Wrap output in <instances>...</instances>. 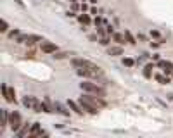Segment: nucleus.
<instances>
[{
    "instance_id": "nucleus-13",
    "label": "nucleus",
    "mask_w": 173,
    "mask_h": 138,
    "mask_svg": "<svg viewBox=\"0 0 173 138\" xmlns=\"http://www.w3.org/2000/svg\"><path fill=\"white\" fill-rule=\"evenodd\" d=\"M112 42L114 43H118V45H125V43H128L126 42V36H125V33H112Z\"/></svg>"
},
{
    "instance_id": "nucleus-41",
    "label": "nucleus",
    "mask_w": 173,
    "mask_h": 138,
    "mask_svg": "<svg viewBox=\"0 0 173 138\" xmlns=\"http://www.w3.org/2000/svg\"><path fill=\"white\" fill-rule=\"evenodd\" d=\"M83 2H85V0H83Z\"/></svg>"
},
{
    "instance_id": "nucleus-37",
    "label": "nucleus",
    "mask_w": 173,
    "mask_h": 138,
    "mask_svg": "<svg viewBox=\"0 0 173 138\" xmlns=\"http://www.w3.org/2000/svg\"><path fill=\"white\" fill-rule=\"evenodd\" d=\"M14 2H16L19 7H24V2H23V0H14Z\"/></svg>"
},
{
    "instance_id": "nucleus-3",
    "label": "nucleus",
    "mask_w": 173,
    "mask_h": 138,
    "mask_svg": "<svg viewBox=\"0 0 173 138\" xmlns=\"http://www.w3.org/2000/svg\"><path fill=\"white\" fill-rule=\"evenodd\" d=\"M82 97H83V99H86L88 102H92L94 105H97L99 109H104L106 105H108V102L104 100V97H99V95H94V93H86V91H83Z\"/></svg>"
},
{
    "instance_id": "nucleus-33",
    "label": "nucleus",
    "mask_w": 173,
    "mask_h": 138,
    "mask_svg": "<svg viewBox=\"0 0 173 138\" xmlns=\"http://www.w3.org/2000/svg\"><path fill=\"white\" fill-rule=\"evenodd\" d=\"M137 40H140V42H147V36H146V34H142V33H138Z\"/></svg>"
},
{
    "instance_id": "nucleus-39",
    "label": "nucleus",
    "mask_w": 173,
    "mask_h": 138,
    "mask_svg": "<svg viewBox=\"0 0 173 138\" xmlns=\"http://www.w3.org/2000/svg\"><path fill=\"white\" fill-rule=\"evenodd\" d=\"M69 2H78V0H69Z\"/></svg>"
},
{
    "instance_id": "nucleus-36",
    "label": "nucleus",
    "mask_w": 173,
    "mask_h": 138,
    "mask_svg": "<svg viewBox=\"0 0 173 138\" xmlns=\"http://www.w3.org/2000/svg\"><path fill=\"white\" fill-rule=\"evenodd\" d=\"M90 14H92V16H97V9H95V7H90Z\"/></svg>"
},
{
    "instance_id": "nucleus-11",
    "label": "nucleus",
    "mask_w": 173,
    "mask_h": 138,
    "mask_svg": "<svg viewBox=\"0 0 173 138\" xmlns=\"http://www.w3.org/2000/svg\"><path fill=\"white\" fill-rule=\"evenodd\" d=\"M108 55H112V57H118V55H123V45H111L108 47Z\"/></svg>"
},
{
    "instance_id": "nucleus-26",
    "label": "nucleus",
    "mask_w": 173,
    "mask_h": 138,
    "mask_svg": "<svg viewBox=\"0 0 173 138\" xmlns=\"http://www.w3.org/2000/svg\"><path fill=\"white\" fill-rule=\"evenodd\" d=\"M9 38H17V36H19V34H21V31L19 30H12V31H9Z\"/></svg>"
},
{
    "instance_id": "nucleus-5",
    "label": "nucleus",
    "mask_w": 173,
    "mask_h": 138,
    "mask_svg": "<svg viewBox=\"0 0 173 138\" xmlns=\"http://www.w3.org/2000/svg\"><path fill=\"white\" fill-rule=\"evenodd\" d=\"M28 136H30V138H36V136H49V133L42 129V124H40V123H33V124H31V128H30V133H28Z\"/></svg>"
},
{
    "instance_id": "nucleus-27",
    "label": "nucleus",
    "mask_w": 173,
    "mask_h": 138,
    "mask_svg": "<svg viewBox=\"0 0 173 138\" xmlns=\"http://www.w3.org/2000/svg\"><path fill=\"white\" fill-rule=\"evenodd\" d=\"M26 38H28V34H19L16 38V43H26Z\"/></svg>"
},
{
    "instance_id": "nucleus-29",
    "label": "nucleus",
    "mask_w": 173,
    "mask_h": 138,
    "mask_svg": "<svg viewBox=\"0 0 173 138\" xmlns=\"http://www.w3.org/2000/svg\"><path fill=\"white\" fill-rule=\"evenodd\" d=\"M94 24L95 26H100V24H104V19L100 16H95V19H94Z\"/></svg>"
},
{
    "instance_id": "nucleus-19",
    "label": "nucleus",
    "mask_w": 173,
    "mask_h": 138,
    "mask_svg": "<svg viewBox=\"0 0 173 138\" xmlns=\"http://www.w3.org/2000/svg\"><path fill=\"white\" fill-rule=\"evenodd\" d=\"M78 22L82 26H90V22H92L90 14H80V16H78Z\"/></svg>"
},
{
    "instance_id": "nucleus-40",
    "label": "nucleus",
    "mask_w": 173,
    "mask_h": 138,
    "mask_svg": "<svg viewBox=\"0 0 173 138\" xmlns=\"http://www.w3.org/2000/svg\"><path fill=\"white\" fill-rule=\"evenodd\" d=\"M171 78H173V74H171Z\"/></svg>"
},
{
    "instance_id": "nucleus-17",
    "label": "nucleus",
    "mask_w": 173,
    "mask_h": 138,
    "mask_svg": "<svg viewBox=\"0 0 173 138\" xmlns=\"http://www.w3.org/2000/svg\"><path fill=\"white\" fill-rule=\"evenodd\" d=\"M42 36H38V34H28V38H26V45L28 47H33L36 42H42Z\"/></svg>"
},
{
    "instance_id": "nucleus-12",
    "label": "nucleus",
    "mask_w": 173,
    "mask_h": 138,
    "mask_svg": "<svg viewBox=\"0 0 173 138\" xmlns=\"http://www.w3.org/2000/svg\"><path fill=\"white\" fill-rule=\"evenodd\" d=\"M30 128H31L30 123H23V126L16 131V136H17V138H24L26 135L30 133Z\"/></svg>"
},
{
    "instance_id": "nucleus-30",
    "label": "nucleus",
    "mask_w": 173,
    "mask_h": 138,
    "mask_svg": "<svg viewBox=\"0 0 173 138\" xmlns=\"http://www.w3.org/2000/svg\"><path fill=\"white\" fill-rule=\"evenodd\" d=\"M104 26H106V31H108V34H111V36H112V33H114V28H112L111 24H104Z\"/></svg>"
},
{
    "instance_id": "nucleus-18",
    "label": "nucleus",
    "mask_w": 173,
    "mask_h": 138,
    "mask_svg": "<svg viewBox=\"0 0 173 138\" xmlns=\"http://www.w3.org/2000/svg\"><path fill=\"white\" fill-rule=\"evenodd\" d=\"M152 71H154V64H146V66H144V71H142L144 78H146V79H151V78H152Z\"/></svg>"
},
{
    "instance_id": "nucleus-10",
    "label": "nucleus",
    "mask_w": 173,
    "mask_h": 138,
    "mask_svg": "<svg viewBox=\"0 0 173 138\" xmlns=\"http://www.w3.org/2000/svg\"><path fill=\"white\" fill-rule=\"evenodd\" d=\"M68 107L71 109V111L76 112L78 116H83V114H85V111H83V107L80 105V102H78V100H68Z\"/></svg>"
},
{
    "instance_id": "nucleus-14",
    "label": "nucleus",
    "mask_w": 173,
    "mask_h": 138,
    "mask_svg": "<svg viewBox=\"0 0 173 138\" xmlns=\"http://www.w3.org/2000/svg\"><path fill=\"white\" fill-rule=\"evenodd\" d=\"M56 112H59L61 116H64V117H69V116H71V111H68V109H66L61 102H57V100H56Z\"/></svg>"
},
{
    "instance_id": "nucleus-6",
    "label": "nucleus",
    "mask_w": 173,
    "mask_h": 138,
    "mask_svg": "<svg viewBox=\"0 0 173 138\" xmlns=\"http://www.w3.org/2000/svg\"><path fill=\"white\" fill-rule=\"evenodd\" d=\"M71 66L74 69H80V67H94L95 64L86 59H82V57H74V59H71Z\"/></svg>"
},
{
    "instance_id": "nucleus-21",
    "label": "nucleus",
    "mask_w": 173,
    "mask_h": 138,
    "mask_svg": "<svg viewBox=\"0 0 173 138\" xmlns=\"http://www.w3.org/2000/svg\"><path fill=\"white\" fill-rule=\"evenodd\" d=\"M23 105H24L26 109H33V97L24 95V97H23Z\"/></svg>"
},
{
    "instance_id": "nucleus-25",
    "label": "nucleus",
    "mask_w": 173,
    "mask_h": 138,
    "mask_svg": "<svg viewBox=\"0 0 173 138\" xmlns=\"http://www.w3.org/2000/svg\"><path fill=\"white\" fill-rule=\"evenodd\" d=\"M68 55H69L68 52H59V50H57L52 57H54V59H64V57H68Z\"/></svg>"
},
{
    "instance_id": "nucleus-31",
    "label": "nucleus",
    "mask_w": 173,
    "mask_h": 138,
    "mask_svg": "<svg viewBox=\"0 0 173 138\" xmlns=\"http://www.w3.org/2000/svg\"><path fill=\"white\" fill-rule=\"evenodd\" d=\"M99 34H88V40H90V42H99Z\"/></svg>"
},
{
    "instance_id": "nucleus-23",
    "label": "nucleus",
    "mask_w": 173,
    "mask_h": 138,
    "mask_svg": "<svg viewBox=\"0 0 173 138\" xmlns=\"http://www.w3.org/2000/svg\"><path fill=\"white\" fill-rule=\"evenodd\" d=\"M125 36H126V42H128L130 45H137V38H135V36L130 33L128 30H125Z\"/></svg>"
},
{
    "instance_id": "nucleus-16",
    "label": "nucleus",
    "mask_w": 173,
    "mask_h": 138,
    "mask_svg": "<svg viewBox=\"0 0 173 138\" xmlns=\"http://www.w3.org/2000/svg\"><path fill=\"white\" fill-rule=\"evenodd\" d=\"M33 112H43V102L38 99V97H33V109H31Z\"/></svg>"
},
{
    "instance_id": "nucleus-9",
    "label": "nucleus",
    "mask_w": 173,
    "mask_h": 138,
    "mask_svg": "<svg viewBox=\"0 0 173 138\" xmlns=\"http://www.w3.org/2000/svg\"><path fill=\"white\" fill-rule=\"evenodd\" d=\"M158 67H159V69H163V73L164 74H168V76H170V74H173V64H171V62H170V60H158Z\"/></svg>"
},
{
    "instance_id": "nucleus-2",
    "label": "nucleus",
    "mask_w": 173,
    "mask_h": 138,
    "mask_svg": "<svg viewBox=\"0 0 173 138\" xmlns=\"http://www.w3.org/2000/svg\"><path fill=\"white\" fill-rule=\"evenodd\" d=\"M23 123H24V121H23L21 114H19V112H17V111L9 112V128L12 129L14 133H16L17 129H19V128H21V126H23Z\"/></svg>"
},
{
    "instance_id": "nucleus-4",
    "label": "nucleus",
    "mask_w": 173,
    "mask_h": 138,
    "mask_svg": "<svg viewBox=\"0 0 173 138\" xmlns=\"http://www.w3.org/2000/svg\"><path fill=\"white\" fill-rule=\"evenodd\" d=\"M78 102H80V105L83 107V111H85V112H88V114H92V116H95V114H99V111H100V109L97 107V105H94L92 102H88L86 99H83L82 95L78 97Z\"/></svg>"
},
{
    "instance_id": "nucleus-28",
    "label": "nucleus",
    "mask_w": 173,
    "mask_h": 138,
    "mask_svg": "<svg viewBox=\"0 0 173 138\" xmlns=\"http://www.w3.org/2000/svg\"><path fill=\"white\" fill-rule=\"evenodd\" d=\"M0 31H2V33H7V31H9V22L5 21V19L2 21V28H0Z\"/></svg>"
},
{
    "instance_id": "nucleus-32",
    "label": "nucleus",
    "mask_w": 173,
    "mask_h": 138,
    "mask_svg": "<svg viewBox=\"0 0 173 138\" xmlns=\"http://www.w3.org/2000/svg\"><path fill=\"white\" fill-rule=\"evenodd\" d=\"M151 36H152V38H159V31H158V30H151Z\"/></svg>"
},
{
    "instance_id": "nucleus-22",
    "label": "nucleus",
    "mask_w": 173,
    "mask_h": 138,
    "mask_svg": "<svg viewBox=\"0 0 173 138\" xmlns=\"http://www.w3.org/2000/svg\"><path fill=\"white\" fill-rule=\"evenodd\" d=\"M111 34H104V36H100L99 38V43L102 45V47H109V43H111Z\"/></svg>"
},
{
    "instance_id": "nucleus-1",
    "label": "nucleus",
    "mask_w": 173,
    "mask_h": 138,
    "mask_svg": "<svg viewBox=\"0 0 173 138\" xmlns=\"http://www.w3.org/2000/svg\"><path fill=\"white\" fill-rule=\"evenodd\" d=\"M80 88H82V91H86V93H94V95H99V97H108V91L104 90L100 85H97V83L83 81V83H80Z\"/></svg>"
},
{
    "instance_id": "nucleus-38",
    "label": "nucleus",
    "mask_w": 173,
    "mask_h": 138,
    "mask_svg": "<svg viewBox=\"0 0 173 138\" xmlns=\"http://www.w3.org/2000/svg\"><path fill=\"white\" fill-rule=\"evenodd\" d=\"M90 4L94 5V4H97V0H90Z\"/></svg>"
},
{
    "instance_id": "nucleus-15",
    "label": "nucleus",
    "mask_w": 173,
    "mask_h": 138,
    "mask_svg": "<svg viewBox=\"0 0 173 138\" xmlns=\"http://www.w3.org/2000/svg\"><path fill=\"white\" fill-rule=\"evenodd\" d=\"M154 79L158 83H159V85H168V83H171V79H170V76L168 74H154Z\"/></svg>"
},
{
    "instance_id": "nucleus-7",
    "label": "nucleus",
    "mask_w": 173,
    "mask_h": 138,
    "mask_svg": "<svg viewBox=\"0 0 173 138\" xmlns=\"http://www.w3.org/2000/svg\"><path fill=\"white\" fill-rule=\"evenodd\" d=\"M40 48H42L43 54H56V52L59 50L56 43L47 42V40H42V42H40Z\"/></svg>"
},
{
    "instance_id": "nucleus-20",
    "label": "nucleus",
    "mask_w": 173,
    "mask_h": 138,
    "mask_svg": "<svg viewBox=\"0 0 173 138\" xmlns=\"http://www.w3.org/2000/svg\"><path fill=\"white\" fill-rule=\"evenodd\" d=\"M5 102H9V104H16V90L14 88H11L9 86V91H7V97H5Z\"/></svg>"
},
{
    "instance_id": "nucleus-34",
    "label": "nucleus",
    "mask_w": 173,
    "mask_h": 138,
    "mask_svg": "<svg viewBox=\"0 0 173 138\" xmlns=\"http://www.w3.org/2000/svg\"><path fill=\"white\" fill-rule=\"evenodd\" d=\"M86 10H90V7H88L85 2H82V12H86Z\"/></svg>"
},
{
    "instance_id": "nucleus-35",
    "label": "nucleus",
    "mask_w": 173,
    "mask_h": 138,
    "mask_svg": "<svg viewBox=\"0 0 173 138\" xmlns=\"http://www.w3.org/2000/svg\"><path fill=\"white\" fill-rule=\"evenodd\" d=\"M159 45H161V42H151V47L152 48H158Z\"/></svg>"
},
{
    "instance_id": "nucleus-8",
    "label": "nucleus",
    "mask_w": 173,
    "mask_h": 138,
    "mask_svg": "<svg viewBox=\"0 0 173 138\" xmlns=\"http://www.w3.org/2000/svg\"><path fill=\"white\" fill-rule=\"evenodd\" d=\"M5 128H9V111L0 109V135L4 133Z\"/></svg>"
},
{
    "instance_id": "nucleus-24",
    "label": "nucleus",
    "mask_w": 173,
    "mask_h": 138,
    "mask_svg": "<svg viewBox=\"0 0 173 138\" xmlns=\"http://www.w3.org/2000/svg\"><path fill=\"white\" fill-rule=\"evenodd\" d=\"M135 64H137V60H133L132 57H123V66H126V67H133Z\"/></svg>"
}]
</instances>
